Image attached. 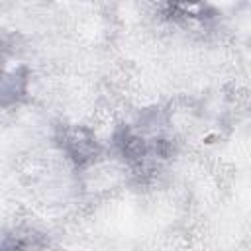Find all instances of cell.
Segmentation results:
<instances>
[{"label": "cell", "mask_w": 251, "mask_h": 251, "mask_svg": "<svg viewBox=\"0 0 251 251\" xmlns=\"http://www.w3.org/2000/svg\"><path fill=\"white\" fill-rule=\"evenodd\" d=\"M84 133H86L84 129H71V131H67L65 141H63V145H65V149L69 151V155H71L75 161H78V163H84V161L90 159L92 153L96 151V145H94L92 137L88 135V137L84 139V137H82Z\"/></svg>", "instance_id": "obj_1"}]
</instances>
